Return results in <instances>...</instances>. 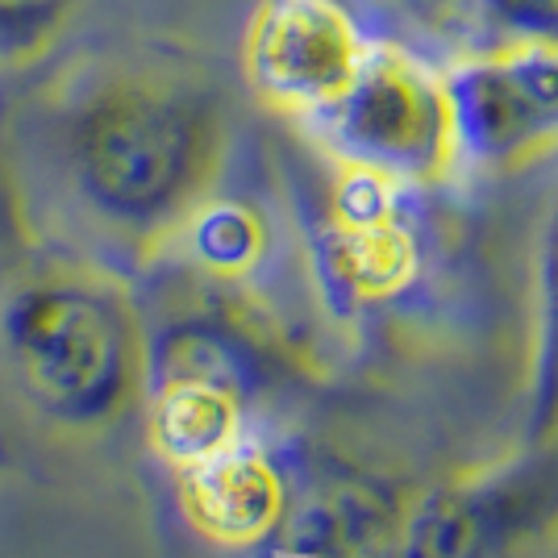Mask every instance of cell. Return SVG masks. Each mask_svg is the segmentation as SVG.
<instances>
[{
	"label": "cell",
	"mask_w": 558,
	"mask_h": 558,
	"mask_svg": "<svg viewBox=\"0 0 558 558\" xmlns=\"http://www.w3.org/2000/svg\"><path fill=\"white\" fill-rule=\"evenodd\" d=\"M226 93L155 54L71 63L13 117L25 209L68 246L150 263L230 167Z\"/></svg>",
	"instance_id": "cell-1"
},
{
	"label": "cell",
	"mask_w": 558,
	"mask_h": 558,
	"mask_svg": "<svg viewBox=\"0 0 558 558\" xmlns=\"http://www.w3.org/2000/svg\"><path fill=\"white\" fill-rule=\"evenodd\" d=\"M146 379V313L109 263L68 251L0 279V400L43 438H105L134 413Z\"/></svg>",
	"instance_id": "cell-2"
},
{
	"label": "cell",
	"mask_w": 558,
	"mask_h": 558,
	"mask_svg": "<svg viewBox=\"0 0 558 558\" xmlns=\"http://www.w3.org/2000/svg\"><path fill=\"white\" fill-rule=\"evenodd\" d=\"M308 134L347 171L396 187H438L463 163L450 68L396 38H375L347 96Z\"/></svg>",
	"instance_id": "cell-3"
},
{
	"label": "cell",
	"mask_w": 558,
	"mask_h": 558,
	"mask_svg": "<svg viewBox=\"0 0 558 558\" xmlns=\"http://www.w3.org/2000/svg\"><path fill=\"white\" fill-rule=\"evenodd\" d=\"M375 34L350 0H255L238 68L263 109L304 130L347 96Z\"/></svg>",
	"instance_id": "cell-4"
},
{
	"label": "cell",
	"mask_w": 558,
	"mask_h": 558,
	"mask_svg": "<svg viewBox=\"0 0 558 558\" xmlns=\"http://www.w3.org/2000/svg\"><path fill=\"white\" fill-rule=\"evenodd\" d=\"M450 84L466 163L521 175L558 155V50H471Z\"/></svg>",
	"instance_id": "cell-5"
},
{
	"label": "cell",
	"mask_w": 558,
	"mask_h": 558,
	"mask_svg": "<svg viewBox=\"0 0 558 558\" xmlns=\"http://www.w3.org/2000/svg\"><path fill=\"white\" fill-rule=\"evenodd\" d=\"M558 521V459L475 488L438 492L409 512L396 558H509Z\"/></svg>",
	"instance_id": "cell-6"
},
{
	"label": "cell",
	"mask_w": 558,
	"mask_h": 558,
	"mask_svg": "<svg viewBox=\"0 0 558 558\" xmlns=\"http://www.w3.org/2000/svg\"><path fill=\"white\" fill-rule=\"evenodd\" d=\"M180 509L217 546H258L288 509L279 466L246 442L180 471Z\"/></svg>",
	"instance_id": "cell-7"
},
{
	"label": "cell",
	"mask_w": 558,
	"mask_h": 558,
	"mask_svg": "<svg viewBox=\"0 0 558 558\" xmlns=\"http://www.w3.org/2000/svg\"><path fill=\"white\" fill-rule=\"evenodd\" d=\"M251 392V384L217 367H159V388L146 409L150 446L175 471L230 450L233 442H242Z\"/></svg>",
	"instance_id": "cell-8"
},
{
	"label": "cell",
	"mask_w": 558,
	"mask_h": 558,
	"mask_svg": "<svg viewBox=\"0 0 558 558\" xmlns=\"http://www.w3.org/2000/svg\"><path fill=\"white\" fill-rule=\"evenodd\" d=\"M171 246H184L192 276L213 279V283H242L267 258L271 230L255 205L213 192L209 201L187 217V226L175 233Z\"/></svg>",
	"instance_id": "cell-9"
},
{
	"label": "cell",
	"mask_w": 558,
	"mask_h": 558,
	"mask_svg": "<svg viewBox=\"0 0 558 558\" xmlns=\"http://www.w3.org/2000/svg\"><path fill=\"white\" fill-rule=\"evenodd\" d=\"M525 446L530 450L558 446V201L537 242V363Z\"/></svg>",
	"instance_id": "cell-10"
},
{
	"label": "cell",
	"mask_w": 558,
	"mask_h": 558,
	"mask_svg": "<svg viewBox=\"0 0 558 558\" xmlns=\"http://www.w3.org/2000/svg\"><path fill=\"white\" fill-rule=\"evenodd\" d=\"M88 0H0V71H29L68 43Z\"/></svg>",
	"instance_id": "cell-11"
},
{
	"label": "cell",
	"mask_w": 558,
	"mask_h": 558,
	"mask_svg": "<svg viewBox=\"0 0 558 558\" xmlns=\"http://www.w3.org/2000/svg\"><path fill=\"white\" fill-rule=\"evenodd\" d=\"M471 50H558V0H466Z\"/></svg>",
	"instance_id": "cell-12"
},
{
	"label": "cell",
	"mask_w": 558,
	"mask_h": 558,
	"mask_svg": "<svg viewBox=\"0 0 558 558\" xmlns=\"http://www.w3.org/2000/svg\"><path fill=\"white\" fill-rule=\"evenodd\" d=\"M421 4H429V9H442V13H463L466 0H421Z\"/></svg>",
	"instance_id": "cell-13"
}]
</instances>
